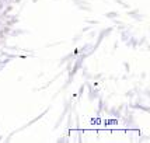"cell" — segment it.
I'll use <instances>...</instances> for the list:
<instances>
[{"mask_svg": "<svg viewBox=\"0 0 150 143\" xmlns=\"http://www.w3.org/2000/svg\"><path fill=\"white\" fill-rule=\"evenodd\" d=\"M1 1H3V3H7V1H10V0H1Z\"/></svg>", "mask_w": 150, "mask_h": 143, "instance_id": "1", "label": "cell"}, {"mask_svg": "<svg viewBox=\"0 0 150 143\" xmlns=\"http://www.w3.org/2000/svg\"><path fill=\"white\" fill-rule=\"evenodd\" d=\"M0 27H1V23H0Z\"/></svg>", "mask_w": 150, "mask_h": 143, "instance_id": "2", "label": "cell"}]
</instances>
